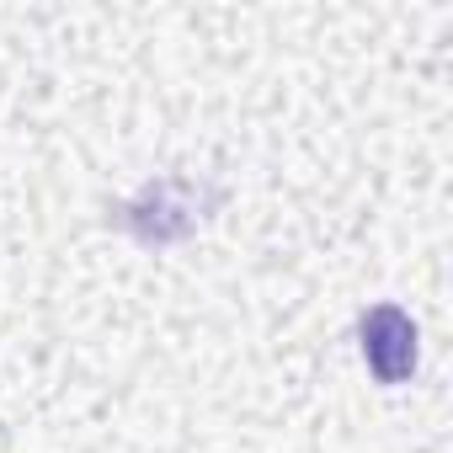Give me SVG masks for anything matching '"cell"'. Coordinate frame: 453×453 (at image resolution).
<instances>
[{"mask_svg": "<svg viewBox=\"0 0 453 453\" xmlns=\"http://www.w3.org/2000/svg\"><path fill=\"white\" fill-rule=\"evenodd\" d=\"M363 336H368L363 347H368V363H373V373L395 384V379L411 368V352H416V347H411V320H405L400 310H389V304H384V310H373V315H368Z\"/></svg>", "mask_w": 453, "mask_h": 453, "instance_id": "obj_1", "label": "cell"}]
</instances>
